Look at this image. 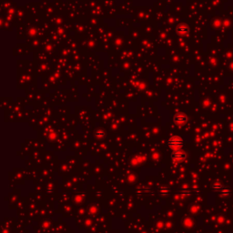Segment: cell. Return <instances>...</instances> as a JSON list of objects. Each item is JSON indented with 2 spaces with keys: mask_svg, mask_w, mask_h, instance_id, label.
<instances>
[{
  "mask_svg": "<svg viewBox=\"0 0 233 233\" xmlns=\"http://www.w3.org/2000/svg\"><path fill=\"white\" fill-rule=\"evenodd\" d=\"M184 144V140L182 138L178 137V136H175V137H172L170 138L168 141V145L172 148H175V149H180Z\"/></svg>",
  "mask_w": 233,
  "mask_h": 233,
  "instance_id": "6da1fadb",
  "label": "cell"
},
{
  "mask_svg": "<svg viewBox=\"0 0 233 233\" xmlns=\"http://www.w3.org/2000/svg\"><path fill=\"white\" fill-rule=\"evenodd\" d=\"M171 157L176 161H182L186 158V154H185L184 151H182L180 149H176L172 153Z\"/></svg>",
  "mask_w": 233,
  "mask_h": 233,
  "instance_id": "7a4b0ae2",
  "label": "cell"
},
{
  "mask_svg": "<svg viewBox=\"0 0 233 233\" xmlns=\"http://www.w3.org/2000/svg\"><path fill=\"white\" fill-rule=\"evenodd\" d=\"M212 188L214 189V190H216L218 193H220L222 196H228L229 194V191L228 190L227 188L223 187L221 185H214L212 186Z\"/></svg>",
  "mask_w": 233,
  "mask_h": 233,
  "instance_id": "3957f363",
  "label": "cell"
},
{
  "mask_svg": "<svg viewBox=\"0 0 233 233\" xmlns=\"http://www.w3.org/2000/svg\"><path fill=\"white\" fill-rule=\"evenodd\" d=\"M187 116L184 114H177L174 116V122L177 124H184L187 121Z\"/></svg>",
  "mask_w": 233,
  "mask_h": 233,
  "instance_id": "277c9868",
  "label": "cell"
}]
</instances>
